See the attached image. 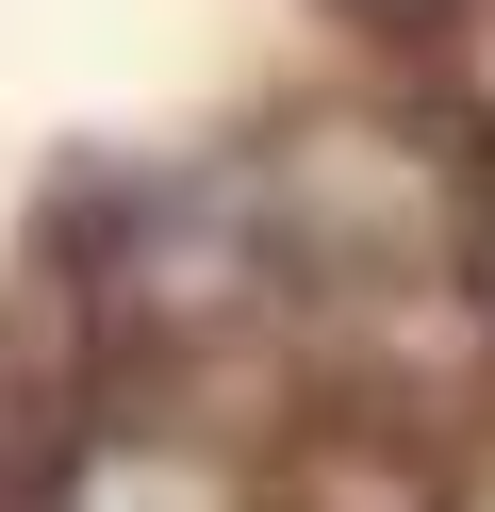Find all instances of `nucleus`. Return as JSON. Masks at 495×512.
<instances>
[{
	"label": "nucleus",
	"mask_w": 495,
	"mask_h": 512,
	"mask_svg": "<svg viewBox=\"0 0 495 512\" xmlns=\"http://www.w3.org/2000/svg\"><path fill=\"white\" fill-rule=\"evenodd\" d=\"M380 17H446V0H380Z\"/></svg>",
	"instance_id": "obj_1"
},
{
	"label": "nucleus",
	"mask_w": 495,
	"mask_h": 512,
	"mask_svg": "<svg viewBox=\"0 0 495 512\" xmlns=\"http://www.w3.org/2000/svg\"><path fill=\"white\" fill-rule=\"evenodd\" d=\"M479 265H495V199H479Z\"/></svg>",
	"instance_id": "obj_2"
}]
</instances>
